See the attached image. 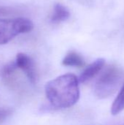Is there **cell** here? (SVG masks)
<instances>
[{"label": "cell", "mask_w": 124, "mask_h": 125, "mask_svg": "<svg viewBox=\"0 0 124 125\" xmlns=\"http://www.w3.org/2000/svg\"><path fill=\"white\" fill-rule=\"evenodd\" d=\"M45 95L51 106L56 109L68 108L80 98L78 78L73 74L62 75L48 82Z\"/></svg>", "instance_id": "1"}, {"label": "cell", "mask_w": 124, "mask_h": 125, "mask_svg": "<svg viewBox=\"0 0 124 125\" xmlns=\"http://www.w3.org/2000/svg\"><path fill=\"white\" fill-rule=\"evenodd\" d=\"M124 79L122 71L115 66L108 67L96 82L94 92L97 97L105 99L113 94Z\"/></svg>", "instance_id": "2"}, {"label": "cell", "mask_w": 124, "mask_h": 125, "mask_svg": "<svg viewBox=\"0 0 124 125\" xmlns=\"http://www.w3.org/2000/svg\"><path fill=\"white\" fill-rule=\"evenodd\" d=\"M15 63L17 67L21 69L25 73L31 83H37L38 75L36 70L35 64L34 61L28 55L23 53H18L16 56Z\"/></svg>", "instance_id": "3"}, {"label": "cell", "mask_w": 124, "mask_h": 125, "mask_svg": "<svg viewBox=\"0 0 124 125\" xmlns=\"http://www.w3.org/2000/svg\"><path fill=\"white\" fill-rule=\"evenodd\" d=\"M105 63V60L104 59L99 58L95 60L93 63L88 65L86 70L81 73L78 78L79 83H86L87 81L92 79L95 77L103 68Z\"/></svg>", "instance_id": "4"}, {"label": "cell", "mask_w": 124, "mask_h": 125, "mask_svg": "<svg viewBox=\"0 0 124 125\" xmlns=\"http://www.w3.org/2000/svg\"><path fill=\"white\" fill-rule=\"evenodd\" d=\"M70 16L69 10L61 4H57L54 7L53 13L51 16V21L55 23H60L67 21Z\"/></svg>", "instance_id": "5"}, {"label": "cell", "mask_w": 124, "mask_h": 125, "mask_svg": "<svg viewBox=\"0 0 124 125\" xmlns=\"http://www.w3.org/2000/svg\"><path fill=\"white\" fill-rule=\"evenodd\" d=\"M63 65L70 67H83L85 65L83 58L75 51L69 52L62 61Z\"/></svg>", "instance_id": "6"}, {"label": "cell", "mask_w": 124, "mask_h": 125, "mask_svg": "<svg viewBox=\"0 0 124 125\" xmlns=\"http://www.w3.org/2000/svg\"><path fill=\"white\" fill-rule=\"evenodd\" d=\"M124 110V84L111 107V114L117 115Z\"/></svg>", "instance_id": "7"}, {"label": "cell", "mask_w": 124, "mask_h": 125, "mask_svg": "<svg viewBox=\"0 0 124 125\" xmlns=\"http://www.w3.org/2000/svg\"><path fill=\"white\" fill-rule=\"evenodd\" d=\"M18 68L15 62H10L6 64L1 70V75L4 79H9L15 72Z\"/></svg>", "instance_id": "8"}, {"label": "cell", "mask_w": 124, "mask_h": 125, "mask_svg": "<svg viewBox=\"0 0 124 125\" xmlns=\"http://www.w3.org/2000/svg\"><path fill=\"white\" fill-rule=\"evenodd\" d=\"M18 12V10L12 7L0 6V18H4L5 17L14 15Z\"/></svg>", "instance_id": "9"}, {"label": "cell", "mask_w": 124, "mask_h": 125, "mask_svg": "<svg viewBox=\"0 0 124 125\" xmlns=\"http://www.w3.org/2000/svg\"><path fill=\"white\" fill-rule=\"evenodd\" d=\"M12 114V111L10 108H0V124L5 121L11 114Z\"/></svg>", "instance_id": "10"}]
</instances>
